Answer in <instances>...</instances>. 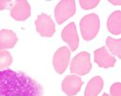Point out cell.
<instances>
[{
    "label": "cell",
    "mask_w": 121,
    "mask_h": 96,
    "mask_svg": "<svg viewBox=\"0 0 121 96\" xmlns=\"http://www.w3.org/2000/svg\"><path fill=\"white\" fill-rule=\"evenodd\" d=\"M0 96H43L42 87L23 72L0 71Z\"/></svg>",
    "instance_id": "cell-1"
},
{
    "label": "cell",
    "mask_w": 121,
    "mask_h": 96,
    "mask_svg": "<svg viewBox=\"0 0 121 96\" xmlns=\"http://www.w3.org/2000/svg\"><path fill=\"white\" fill-rule=\"evenodd\" d=\"M100 19L97 14L91 13L85 15L80 21V31L86 41L94 39L99 31Z\"/></svg>",
    "instance_id": "cell-2"
},
{
    "label": "cell",
    "mask_w": 121,
    "mask_h": 96,
    "mask_svg": "<svg viewBox=\"0 0 121 96\" xmlns=\"http://www.w3.org/2000/svg\"><path fill=\"white\" fill-rule=\"evenodd\" d=\"M92 70L91 64V55L87 51H81L71 62L70 71L72 73L76 75H85Z\"/></svg>",
    "instance_id": "cell-3"
},
{
    "label": "cell",
    "mask_w": 121,
    "mask_h": 96,
    "mask_svg": "<svg viewBox=\"0 0 121 96\" xmlns=\"http://www.w3.org/2000/svg\"><path fill=\"white\" fill-rule=\"evenodd\" d=\"M75 10V1H73V0L60 1L54 9V16L56 22L58 24L64 23L67 19H69L74 14Z\"/></svg>",
    "instance_id": "cell-4"
},
{
    "label": "cell",
    "mask_w": 121,
    "mask_h": 96,
    "mask_svg": "<svg viewBox=\"0 0 121 96\" xmlns=\"http://www.w3.org/2000/svg\"><path fill=\"white\" fill-rule=\"evenodd\" d=\"M71 58V51L67 47H61L58 49L52 58V65L55 71L59 74L63 73L70 62Z\"/></svg>",
    "instance_id": "cell-5"
},
{
    "label": "cell",
    "mask_w": 121,
    "mask_h": 96,
    "mask_svg": "<svg viewBox=\"0 0 121 96\" xmlns=\"http://www.w3.org/2000/svg\"><path fill=\"white\" fill-rule=\"evenodd\" d=\"M35 29L41 36L52 37L55 31V25L48 14L41 13L35 21Z\"/></svg>",
    "instance_id": "cell-6"
},
{
    "label": "cell",
    "mask_w": 121,
    "mask_h": 96,
    "mask_svg": "<svg viewBox=\"0 0 121 96\" xmlns=\"http://www.w3.org/2000/svg\"><path fill=\"white\" fill-rule=\"evenodd\" d=\"M31 15V6L26 0H16L11 7V16L17 21H24Z\"/></svg>",
    "instance_id": "cell-7"
},
{
    "label": "cell",
    "mask_w": 121,
    "mask_h": 96,
    "mask_svg": "<svg viewBox=\"0 0 121 96\" xmlns=\"http://www.w3.org/2000/svg\"><path fill=\"white\" fill-rule=\"evenodd\" d=\"M61 37L69 45L71 50L74 51L77 50L78 44H79V38H78V34H77V31H76L75 24L73 22L70 23L69 25H67L63 29L62 33H61Z\"/></svg>",
    "instance_id": "cell-8"
},
{
    "label": "cell",
    "mask_w": 121,
    "mask_h": 96,
    "mask_svg": "<svg viewBox=\"0 0 121 96\" xmlns=\"http://www.w3.org/2000/svg\"><path fill=\"white\" fill-rule=\"evenodd\" d=\"M83 85V81L79 76L75 75H68L62 82V90L69 96H73L78 93L81 87Z\"/></svg>",
    "instance_id": "cell-9"
},
{
    "label": "cell",
    "mask_w": 121,
    "mask_h": 96,
    "mask_svg": "<svg viewBox=\"0 0 121 96\" xmlns=\"http://www.w3.org/2000/svg\"><path fill=\"white\" fill-rule=\"evenodd\" d=\"M95 62L100 68L108 69L114 66L115 58L108 51L105 47H102L95 50Z\"/></svg>",
    "instance_id": "cell-10"
},
{
    "label": "cell",
    "mask_w": 121,
    "mask_h": 96,
    "mask_svg": "<svg viewBox=\"0 0 121 96\" xmlns=\"http://www.w3.org/2000/svg\"><path fill=\"white\" fill-rule=\"evenodd\" d=\"M17 42L16 34L10 29H1L0 31V48L2 50L12 49Z\"/></svg>",
    "instance_id": "cell-11"
},
{
    "label": "cell",
    "mask_w": 121,
    "mask_h": 96,
    "mask_svg": "<svg viewBox=\"0 0 121 96\" xmlns=\"http://www.w3.org/2000/svg\"><path fill=\"white\" fill-rule=\"evenodd\" d=\"M107 28L112 34L118 35L121 33V11H115L109 16Z\"/></svg>",
    "instance_id": "cell-12"
},
{
    "label": "cell",
    "mask_w": 121,
    "mask_h": 96,
    "mask_svg": "<svg viewBox=\"0 0 121 96\" xmlns=\"http://www.w3.org/2000/svg\"><path fill=\"white\" fill-rule=\"evenodd\" d=\"M103 79L100 76H95L88 83L84 96H97L103 88Z\"/></svg>",
    "instance_id": "cell-13"
},
{
    "label": "cell",
    "mask_w": 121,
    "mask_h": 96,
    "mask_svg": "<svg viewBox=\"0 0 121 96\" xmlns=\"http://www.w3.org/2000/svg\"><path fill=\"white\" fill-rule=\"evenodd\" d=\"M106 45L108 49L112 52V54L116 55L118 58L121 59V38L114 39L112 37H107Z\"/></svg>",
    "instance_id": "cell-14"
},
{
    "label": "cell",
    "mask_w": 121,
    "mask_h": 96,
    "mask_svg": "<svg viewBox=\"0 0 121 96\" xmlns=\"http://www.w3.org/2000/svg\"><path fill=\"white\" fill-rule=\"evenodd\" d=\"M13 63V57L11 53L7 50H1L0 52V69L4 71L5 69L9 68Z\"/></svg>",
    "instance_id": "cell-15"
},
{
    "label": "cell",
    "mask_w": 121,
    "mask_h": 96,
    "mask_svg": "<svg viewBox=\"0 0 121 96\" xmlns=\"http://www.w3.org/2000/svg\"><path fill=\"white\" fill-rule=\"evenodd\" d=\"M99 0H79V4L84 10H91L99 4Z\"/></svg>",
    "instance_id": "cell-16"
},
{
    "label": "cell",
    "mask_w": 121,
    "mask_h": 96,
    "mask_svg": "<svg viewBox=\"0 0 121 96\" xmlns=\"http://www.w3.org/2000/svg\"><path fill=\"white\" fill-rule=\"evenodd\" d=\"M112 96H121V83H114L111 87Z\"/></svg>",
    "instance_id": "cell-17"
},
{
    "label": "cell",
    "mask_w": 121,
    "mask_h": 96,
    "mask_svg": "<svg viewBox=\"0 0 121 96\" xmlns=\"http://www.w3.org/2000/svg\"><path fill=\"white\" fill-rule=\"evenodd\" d=\"M109 2L112 5H121V0H109Z\"/></svg>",
    "instance_id": "cell-18"
},
{
    "label": "cell",
    "mask_w": 121,
    "mask_h": 96,
    "mask_svg": "<svg viewBox=\"0 0 121 96\" xmlns=\"http://www.w3.org/2000/svg\"><path fill=\"white\" fill-rule=\"evenodd\" d=\"M102 96H109V95H108V94H107V93H104V94H103V95H102Z\"/></svg>",
    "instance_id": "cell-19"
}]
</instances>
